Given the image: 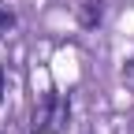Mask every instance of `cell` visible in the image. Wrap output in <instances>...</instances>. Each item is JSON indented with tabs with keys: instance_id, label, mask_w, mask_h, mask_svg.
<instances>
[{
	"instance_id": "7a4b0ae2",
	"label": "cell",
	"mask_w": 134,
	"mask_h": 134,
	"mask_svg": "<svg viewBox=\"0 0 134 134\" xmlns=\"http://www.w3.org/2000/svg\"><path fill=\"white\" fill-rule=\"evenodd\" d=\"M78 19H82V26H97L100 23V0H82Z\"/></svg>"
},
{
	"instance_id": "6da1fadb",
	"label": "cell",
	"mask_w": 134,
	"mask_h": 134,
	"mask_svg": "<svg viewBox=\"0 0 134 134\" xmlns=\"http://www.w3.org/2000/svg\"><path fill=\"white\" fill-rule=\"evenodd\" d=\"M67 119H71V104L48 90L41 100H37V108H34V119H30V134H56Z\"/></svg>"
},
{
	"instance_id": "3957f363",
	"label": "cell",
	"mask_w": 134,
	"mask_h": 134,
	"mask_svg": "<svg viewBox=\"0 0 134 134\" xmlns=\"http://www.w3.org/2000/svg\"><path fill=\"white\" fill-rule=\"evenodd\" d=\"M11 26H15V15H11V11H4V8H0V37H4V34H8Z\"/></svg>"
},
{
	"instance_id": "5b68a950",
	"label": "cell",
	"mask_w": 134,
	"mask_h": 134,
	"mask_svg": "<svg viewBox=\"0 0 134 134\" xmlns=\"http://www.w3.org/2000/svg\"><path fill=\"white\" fill-rule=\"evenodd\" d=\"M127 71H130V75H134V60H130V63H127Z\"/></svg>"
},
{
	"instance_id": "277c9868",
	"label": "cell",
	"mask_w": 134,
	"mask_h": 134,
	"mask_svg": "<svg viewBox=\"0 0 134 134\" xmlns=\"http://www.w3.org/2000/svg\"><path fill=\"white\" fill-rule=\"evenodd\" d=\"M4 93H8V78H4V67H0V100H4Z\"/></svg>"
}]
</instances>
